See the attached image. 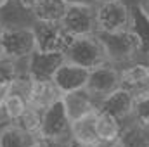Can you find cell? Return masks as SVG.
<instances>
[{"instance_id":"cell-12","label":"cell","mask_w":149,"mask_h":147,"mask_svg":"<svg viewBox=\"0 0 149 147\" xmlns=\"http://www.w3.org/2000/svg\"><path fill=\"white\" fill-rule=\"evenodd\" d=\"M61 97L63 94L52 78H31L30 94H28L31 106L45 111L52 104H56L57 101H61Z\"/></svg>"},{"instance_id":"cell-7","label":"cell","mask_w":149,"mask_h":147,"mask_svg":"<svg viewBox=\"0 0 149 147\" xmlns=\"http://www.w3.org/2000/svg\"><path fill=\"white\" fill-rule=\"evenodd\" d=\"M121 87V78H120V68L114 66L113 62H104L88 73V81L85 85L87 92L97 101V104L118 90Z\"/></svg>"},{"instance_id":"cell-27","label":"cell","mask_w":149,"mask_h":147,"mask_svg":"<svg viewBox=\"0 0 149 147\" xmlns=\"http://www.w3.org/2000/svg\"><path fill=\"white\" fill-rule=\"evenodd\" d=\"M63 147H92V146H87V144H81V142H78V140H74L73 137L70 139V140H66Z\"/></svg>"},{"instance_id":"cell-19","label":"cell","mask_w":149,"mask_h":147,"mask_svg":"<svg viewBox=\"0 0 149 147\" xmlns=\"http://www.w3.org/2000/svg\"><path fill=\"white\" fill-rule=\"evenodd\" d=\"M71 137L81 144L94 146L99 140L97 133H95V114L81 118L78 121H73L71 123Z\"/></svg>"},{"instance_id":"cell-25","label":"cell","mask_w":149,"mask_h":147,"mask_svg":"<svg viewBox=\"0 0 149 147\" xmlns=\"http://www.w3.org/2000/svg\"><path fill=\"white\" fill-rule=\"evenodd\" d=\"M137 9H139V12L149 21V0H141L139 5H137Z\"/></svg>"},{"instance_id":"cell-17","label":"cell","mask_w":149,"mask_h":147,"mask_svg":"<svg viewBox=\"0 0 149 147\" xmlns=\"http://www.w3.org/2000/svg\"><path fill=\"white\" fill-rule=\"evenodd\" d=\"M123 128V121L111 112L97 109L95 112V133L99 140H118Z\"/></svg>"},{"instance_id":"cell-29","label":"cell","mask_w":149,"mask_h":147,"mask_svg":"<svg viewBox=\"0 0 149 147\" xmlns=\"http://www.w3.org/2000/svg\"><path fill=\"white\" fill-rule=\"evenodd\" d=\"M68 5L70 3H94V0H64Z\"/></svg>"},{"instance_id":"cell-20","label":"cell","mask_w":149,"mask_h":147,"mask_svg":"<svg viewBox=\"0 0 149 147\" xmlns=\"http://www.w3.org/2000/svg\"><path fill=\"white\" fill-rule=\"evenodd\" d=\"M42 118H43V111L30 104V107L14 121V125H17L21 130H24V132L38 137L40 130H42Z\"/></svg>"},{"instance_id":"cell-18","label":"cell","mask_w":149,"mask_h":147,"mask_svg":"<svg viewBox=\"0 0 149 147\" xmlns=\"http://www.w3.org/2000/svg\"><path fill=\"white\" fill-rule=\"evenodd\" d=\"M35 139V135L21 130L17 125L12 123L0 132V147H31Z\"/></svg>"},{"instance_id":"cell-13","label":"cell","mask_w":149,"mask_h":147,"mask_svg":"<svg viewBox=\"0 0 149 147\" xmlns=\"http://www.w3.org/2000/svg\"><path fill=\"white\" fill-rule=\"evenodd\" d=\"M121 87L130 90L132 94L149 88V64L144 59L134 61L130 64H125L120 68Z\"/></svg>"},{"instance_id":"cell-6","label":"cell","mask_w":149,"mask_h":147,"mask_svg":"<svg viewBox=\"0 0 149 147\" xmlns=\"http://www.w3.org/2000/svg\"><path fill=\"white\" fill-rule=\"evenodd\" d=\"M61 23L73 37L95 35L97 33L95 3H70Z\"/></svg>"},{"instance_id":"cell-8","label":"cell","mask_w":149,"mask_h":147,"mask_svg":"<svg viewBox=\"0 0 149 147\" xmlns=\"http://www.w3.org/2000/svg\"><path fill=\"white\" fill-rule=\"evenodd\" d=\"M40 135L57 140L61 144L71 139V119L66 114L63 101H57L56 104H52L50 107L43 111Z\"/></svg>"},{"instance_id":"cell-14","label":"cell","mask_w":149,"mask_h":147,"mask_svg":"<svg viewBox=\"0 0 149 147\" xmlns=\"http://www.w3.org/2000/svg\"><path fill=\"white\" fill-rule=\"evenodd\" d=\"M132 107H134V94L123 87H120L118 90H114L99 102V109L111 112L121 121L132 118Z\"/></svg>"},{"instance_id":"cell-5","label":"cell","mask_w":149,"mask_h":147,"mask_svg":"<svg viewBox=\"0 0 149 147\" xmlns=\"http://www.w3.org/2000/svg\"><path fill=\"white\" fill-rule=\"evenodd\" d=\"M33 31L37 37V50L45 52H64L71 45L74 37L63 26V23L33 21Z\"/></svg>"},{"instance_id":"cell-28","label":"cell","mask_w":149,"mask_h":147,"mask_svg":"<svg viewBox=\"0 0 149 147\" xmlns=\"http://www.w3.org/2000/svg\"><path fill=\"white\" fill-rule=\"evenodd\" d=\"M7 92H9V87H5V85H0V102H2L3 99H5Z\"/></svg>"},{"instance_id":"cell-32","label":"cell","mask_w":149,"mask_h":147,"mask_svg":"<svg viewBox=\"0 0 149 147\" xmlns=\"http://www.w3.org/2000/svg\"><path fill=\"white\" fill-rule=\"evenodd\" d=\"M142 59H144V61H146V62L149 64V49L146 50V52H144V55H142Z\"/></svg>"},{"instance_id":"cell-1","label":"cell","mask_w":149,"mask_h":147,"mask_svg":"<svg viewBox=\"0 0 149 147\" xmlns=\"http://www.w3.org/2000/svg\"><path fill=\"white\" fill-rule=\"evenodd\" d=\"M97 35L104 43L108 61L118 68L139 61L144 55V42L134 28L114 33H97Z\"/></svg>"},{"instance_id":"cell-10","label":"cell","mask_w":149,"mask_h":147,"mask_svg":"<svg viewBox=\"0 0 149 147\" xmlns=\"http://www.w3.org/2000/svg\"><path fill=\"white\" fill-rule=\"evenodd\" d=\"M66 61L64 52H45L35 50L26 59V69L31 78H52L57 68Z\"/></svg>"},{"instance_id":"cell-2","label":"cell","mask_w":149,"mask_h":147,"mask_svg":"<svg viewBox=\"0 0 149 147\" xmlns=\"http://www.w3.org/2000/svg\"><path fill=\"white\" fill-rule=\"evenodd\" d=\"M64 55H66V61L83 66L87 69H94L104 62H109L104 43L97 33L85 35V37H74Z\"/></svg>"},{"instance_id":"cell-16","label":"cell","mask_w":149,"mask_h":147,"mask_svg":"<svg viewBox=\"0 0 149 147\" xmlns=\"http://www.w3.org/2000/svg\"><path fill=\"white\" fill-rule=\"evenodd\" d=\"M68 3L64 0H38L31 9L33 21H47V23H61L66 14Z\"/></svg>"},{"instance_id":"cell-34","label":"cell","mask_w":149,"mask_h":147,"mask_svg":"<svg viewBox=\"0 0 149 147\" xmlns=\"http://www.w3.org/2000/svg\"><path fill=\"white\" fill-rule=\"evenodd\" d=\"M2 57H5V55H3V49H2V45H0V59H2Z\"/></svg>"},{"instance_id":"cell-11","label":"cell","mask_w":149,"mask_h":147,"mask_svg":"<svg viewBox=\"0 0 149 147\" xmlns=\"http://www.w3.org/2000/svg\"><path fill=\"white\" fill-rule=\"evenodd\" d=\"M88 73H90V69L78 66L74 62H70V61H64L57 68L52 80L57 85V88L61 90V94H68L73 90L85 88V85L88 81Z\"/></svg>"},{"instance_id":"cell-24","label":"cell","mask_w":149,"mask_h":147,"mask_svg":"<svg viewBox=\"0 0 149 147\" xmlns=\"http://www.w3.org/2000/svg\"><path fill=\"white\" fill-rule=\"evenodd\" d=\"M9 125H12V119H10V116L7 114V111H5V107H3V104L0 102V132L5 130Z\"/></svg>"},{"instance_id":"cell-30","label":"cell","mask_w":149,"mask_h":147,"mask_svg":"<svg viewBox=\"0 0 149 147\" xmlns=\"http://www.w3.org/2000/svg\"><path fill=\"white\" fill-rule=\"evenodd\" d=\"M5 28H7V26H5V23L2 21V17H0V37L3 35V31H5Z\"/></svg>"},{"instance_id":"cell-22","label":"cell","mask_w":149,"mask_h":147,"mask_svg":"<svg viewBox=\"0 0 149 147\" xmlns=\"http://www.w3.org/2000/svg\"><path fill=\"white\" fill-rule=\"evenodd\" d=\"M132 118L144 125H149V88L134 94Z\"/></svg>"},{"instance_id":"cell-3","label":"cell","mask_w":149,"mask_h":147,"mask_svg":"<svg viewBox=\"0 0 149 147\" xmlns=\"http://www.w3.org/2000/svg\"><path fill=\"white\" fill-rule=\"evenodd\" d=\"M3 55L14 61H26L37 50L33 26H7L0 37Z\"/></svg>"},{"instance_id":"cell-26","label":"cell","mask_w":149,"mask_h":147,"mask_svg":"<svg viewBox=\"0 0 149 147\" xmlns=\"http://www.w3.org/2000/svg\"><path fill=\"white\" fill-rule=\"evenodd\" d=\"M16 2H17V3L21 5V7H24L26 10H31V9H33V7L37 5L38 0H16Z\"/></svg>"},{"instance_id":"cell-15","label":"cell","mask_w":149,"mask_h":147,"mask_svg":"<svg viewBox=\"0 0 149 147\" xmlns=\"http://www.w3.org/2000/svg\"><path fill=\"white\" fill-rule=\"evenodd\" d=\"M118 140L123 147H149V125L134 118L125 119Z\"/></svg>"},{"instance_id":"cell-23","label":"cell","mask_w":149,"mask_h":147,"mask_svg":"<svg viewBox=\"0 0 149 147\" xmlns=\"http://www.w3.org/2000/svg\"><path fill=\"white\" fill-rule=\"evenodd\" d=\"M31 147H63V144L57 142V140H52V139H49V137H42V135H38Z\"/></svg>"},{"instance_id":"cell-33","label":"cell","mask_w":149,"mask_h":147,"mask_svg":"<svg viewBox=\"0 0 149 147\" xmlns=\"http://www.w3.org/2000/svg\"><path fill=\"white\" fill-rule=\"evenodd\" d=\"M104 2H116V0H94L95 5H97V3H104Z\"/></svg>"},{"instance_id":"cell-4","label":"cell","mask_w":149,"mask_h":147,"mask_svg":"<svg viewBox=\"0 0 149 147\" xmlns=\"http://www.w3.org/2000/svg\"><path fill=\"white\" fill-rule=\"evenodd\" d=\"M97 33H114L132 28L134 10L125 0L97 3Z\"/></svg>"},{"instance_id":"cell-31","label":"cell","mask_w":149,"mask_h":147,"mask_svg":"<svg viewBox=\"0 0 149 147\" xmlns=\"http://www.w3.org/2000/svg\"><path fill=\"white\" fill-rule=\"evenodd\" d=\"M10 0H0V10L3 9V7H7V3H9Z\"/></svg>"},{"instance_id":"cell-21","label":"cell","mask_w":149,"mask_h":147,"mask_svg":"<svg viewBox=\"0 0 149 147\" xmlns=\"http://www.w3.org/2000/svg\"><path fill=\"white\" fill-rule=\"evenodd\" d=\"M2 104H3V107L7 111V114L10 116L12 123L30 107L28 97L23 95V94H17V92H7V95H5V99L2 101Z\"/></svg>"},{"instance_id":"cell-9","label":"cell","mask_w":149,"mask_h":147,"mask_svg":"<svg viewBox=\"0 0 149 147\" xmlns=\"http://www.w3.org/2000/svg\"><path fill=\"white\" fill-rule=\"evenodd\" d=\"M61 101H63V106L66 109L68 118L71 119V123L81 119V118L92 116L99 109L97 101L87 92V88H80V90H73V92L63 94Z\"/></svg>"}]
</instances>
